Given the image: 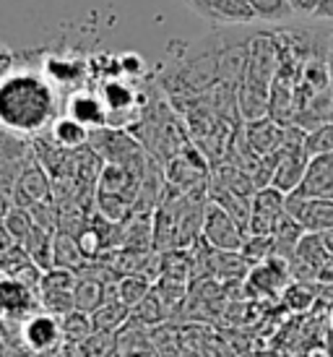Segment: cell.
<instances>
[{
  "label": "cell",
  "instance_id": "ac0fdd59",
  "mask_svg": "<svg viewBox=\"0 0 333 357\" xmlns=\"http://www.w3.org/2000/svg\"><path fill=\"white\" fill-rule=\"evenodd\" d=\"M164 318V303L157 298V292H148L146 300H141L133 310H130V321H138L144 326H151V324H159Z\"/></svg>",
  "mask_w": 333,
  "mask_h": 357
},
{
  "label": "cell",
  "instance_id": "d4e9b609",
  "mask_svg": "<svg viewBox=\"0 0 333 357\" xmlns=\"http://www.w3.org/2000/svg\"><path fill=\"white\" fill-rule=\"evenodd\" d=\"M323 240H325V248L331 250V256H333V229H328V232H323Z\"/></svg>",
  "mask_w": 333,
  "mask_h": 357
},
{
  "label": "cell",
  "instance_id": "30bf717a",
  "mask_svg": "<svg viewBox=\"0 0 333 357\" xmlns=\"http://www.w3.org/2000/svg\"><path fill=\"white\" fill-rule=\"evenodd\" d=\"M65 112H68V118L79 120L81 126H86V128H102L107 123L104 102H102V97L91 94V91H76V94H70Z\"/></svg>",
  "mask_w": 333,
  "mask_h": 357
},
{
  "label": "cell",
  "instance_id": "6da1fadb",
  "mask_svg": "<svg viewBox=\"0 0 333 357\" xmlns=\"http://www.w3.org/2000/svg\"><path fill=\"white\" fill-rule=\"evenodd\" d=\"M58 120V91L40 70L19 68L0 84V123L16 136H37Z\"/></svg>",
  "mask_w": 333,
  "mask_h": 357
},
{
  "label": "cell",
  "instance_id": "603a6c76",
  "mask_svg": "<svg viewBox=\"0 0 333 357\" xmlns=\"http://www.w3.org/2000/svg\"><path fill=\"white\" fill-rule=\"evenodd\" d=\"M315 19H318V21H331V24H333V0H320V3H318Z\"/></svg>",
  "mask_w": 333,
  "mask_h": 357
},
{
  "label": "cell",
  "instance_id": "8992f818",
  "mask_svg": "<svg viewBox=\"0 0 333 357\" xmlns=\"http://www.w3.org/2000/svg\"><path fill=\"white\" fill-rule=\"evenodd\" d=\"M286 211L289 217L300 222L304 232L323 235L333 229V199H304V196H286Z\"/></svg>",
  "mask_w": 333,
  "mask_h": 357
},
{
  "label": "cell",
  "instance_id": "d6986e66",
  "mask_svg": "<svg viewBox=\"0 0 333 357\" xmlns=\"http://www.w3.org/2000/svg\"><path fill=\"white\" fill-rule=\"evenodd\" d=\"M304 149L310 157H323V154H333V123H325V126H318L315 130L307 133L304 139Z\"/></svg>",
  "mask_w": 333,
  "mask_h": 357
},
{
  "label": "cell",
  "instance_id": "9a60e30c",
  "mask_svg": "<svg viewBox=\"0 0 333 357\" xmlns=\"http://www.w3.org/2000/svg\"><path fill=\"white\" fill-rule=\"evenodd\" d=\"M112 295L127 305L130 310L141 303V300L148 298V279L146 277H136V274H125L120 277L115 284H112Z\"/></svg>",
  "mask_w": 333,
  "mask_h": 357
},
{
  "label": "cell",
  "instance_id": "e0dca14e",
  "mask_svg": "<svg viewBox=\"0 0 333 357\" xmlns=\"http://www.w3.org/2000/svg\"><path fill=\"white\" fill-rule=\"evenodd\" d=\"M250 8H253L255 19L268 21V24H276V21H286L297 16L289 0H247Z\"/></svg>",
  "mask_w": 333,
  "mask_h": 357
},
{
  "label": "cell",
  "instance_id": "52a82bcc",
  "mask_svg": "<svg viewBox=\"0 0 333 357\" xmlns=\"http://www.w3.org/2000/svg\"><path fill=\"white\" fill-rule=\"evenodd\" d=\"M242 139L247 141V146L253 149V154L258 159L268 157L284 146L286 126L276 123L274 118H261L253 123H242Z\"/></svg>",
  "mask_w": 333,
  "mask_h": 357
},
{
  "label": "cell",
  "instance_id": "5bb4252c",
  "mask_svg": "<svg viewBox=\"0 0 333 357\" xmlns=\"http://www.w3.org/2000/svg\"><path fill=\"white\" fill-rule=\"evenodd\" d=\"M84 261H86V256L79 245V238H73L65 229L55 232V266L76 271L79 266H84Z\"/></svg>",
  "mask_w": 333,
  "mask_h": 357
},
{
  "label": "cell",
  "instance_id": "2e32d148",
  "mask_svg": "<svg viewBox=\"0 0 333 357\" xmlns=\"http://www.w3.org/2000/svg\"><path fill=\"white\" fill-rule=\"evenodd\" d=\"M63 334H65L68 344H86L88 339L97 334V328H94V321H91L88 313L73 310V313L63 318Z\"/></svg>",
  "mask_w": 333,
  "mask_h": 357
},
{
  "label": "cell",
  "instance_id": "8fae6325",
  "mask_svg": "<svg viewBox=\"0 0 333 357\" xmlns=\"http://www.w3.org/2000/svg\"><path fill=\"white\" fill-rule=\"evenodd\" d=\"M127 318H130V307L123 305V303L112 295V284H109V292H107L104 305L99 307L97 313L91 316V321H94V328H97V331H104V334H115V331H120V328L125 326Z\"/></svg>",
  "mask_w": 333,
  "mask_h": 357
},
{
  "label": "cell",
  "instance_id": "44dd1931",
  "mask_svg": "<svg viewBox=\"0 0 333 357\" xmlns=\"http://www.w3.org/2000/svg\"><path fill=\"white\" fill-rule=\"evenodd\" d=\"M292 3V8L297 16H313L315 19V10H318V3L320 0H289Z\"/></svg>",
  "mask_w": 333,
  "mask_h": 357
},
{
  "label": "cell",
  "instance_id": "7402d4cb",
  "mask_svg": "<svg viewBox=\"0 0 333 357\" xmlns=\"http://www.w3.org/2000/svg\"><path fill=\"white\" fill-rule=\"evenodd\" d=\"M318 284H325V287H333V256H328L320 271H318Z\"/></svg>",
  "mask_w": 333,
  "mask_h": 357
},
{
  "label": "cell",
  "instance_id": "7c38bea8",
  "mask_svg": "<svg viewBox=\"0 0 333 357\" xmlns=\"http://www.w3.org/2000/svg\"><path fill=\"white\" fill-rule=\"evenodd\" d=\"M107 287L104 282H99L94 277H79V284L73 289V298H76V310H84L88 316H94L99 307L104 305L107 300Z\"/></svg>",
  "mask_w": 333,
  "mask_h": 357
},
{
  "label": "cell",
  "instance_id": "484cf974",
  "mask_svg": "<svg viewBox=\"0 0 333 357\" xmlns=\"http://www.w3.org/2000/svg\"><path fill=\"white\" fill-rule=\"evenodd\" d=\"M331 326H333V313H331Z\"/></svg>",
  "mask_w": 333,
  "mask_h": 357
},
{
  "label": "cell",
  "instance_id": "cb8c5ba5",
  "mask_svg": "<svg viewBox=\"0 0 333 357\" xmlns=\"http://www.w3.org/2000/svg\"><path fill=\"white\" fill-rule=\"evenodd\" d=\"M328 73H331V94H333V31H331V47H328Z\"/></svg>",
  "mask_w": 333,
  "mask_h": 357
},
{
  "label": "cell",
  "instance_id": "ba28073f",
  "mask_svg": "<svg viewBox=\"0 0 333 357\" xmlns=\"http://www.w3.org/2000/svg\"><path fill=\"white\" fill-rule=\"evenodd\" d=\"M52 199V183H49L47 172L37 159H31L24 167L16 185V204L24 208L40 206V204H49Z\"/></svg>",
  "mask_w": 333,
  "mask_h": 357
},
{
  "label": "cell",
  "instance_id": "ffe728a7",
  "mask_svg": "<svg viewBox=\"0 0 333 357\" xmlns=\"http://www.w3.org/2000/svg\"><path fill=\"white\" fill-rule=\"evenodd\" d=\"M187 8L193 10L196 16H201V19H206L214 24V6H216V0H183Z\"/></svg>",
  "mask_w": 333,
  "mask_h": 357
},
{
  "label": "cell",
  "instance_id": "277c9868",
  "mask_svg": "<svg viewBox=\"0 0 333 357\" xmlns=\"http://www.w3.org/2000/svg\"><path fill=\"white\" fill-rule=\"evenodd\" d=\"M286 193L276 190L274 185L261 188L253 196V214L247 225V235H274L279 225L286 219Z\"/></svg>",
  "mask_w": 333,
  "mask_h": 357
},
{
  "label": "cell",
  "instance_id": "7a4b0ae2",
  "mask_svg": "<svg viewBox=\"0 0 333 357\" xmlns=\"http://www.w3.org/2000/svg\"><path fill=\"white\" fill-rule=\"evenodd\" d=\"M21 344L29 349L34 357H58L65 347L63 334V318L52 313H34L21 326Z\"/></svg>",
  "mask_w": 333,
  "mask_h": 357
},
{
  "label": "cell",
  "instance_id": "3957f363",
  "mask_svg": "<svg viewBox=\"0 0 333 357\" xmlns=\"http://www.w3.org/2000/svg\"><path fill=\"white\" fill-rule=\"evenodd\" d=\"M203 240L214 250H226V253H242L247 240V229L237 222L229 211L208 201L206 219H203Z\"/></svg>",
  "mask_w": 333,
  "mask_h": 357
},
{
  "label": "cell",
  "instance_id": "9c48e42d",
  "mask_svg": "<svg viewBox=\"0 0 333 357\" xmlns=\"http://www.w3.org/2000/svg\"><path fill=\"white\" fill-rule=\"evenodd\" d=\"M289 279L294 277H292V268H289V261H284V258L271 256L268 261L250 268L253 287L258 292H265V295H279L281 289L289 287Z\"/></svg>",
  "mask_w": 333,
  "mask_h": 357
},
{
  "label": "cell",
  "instance_id": "4fadbf2b",
  "mask_svg": "<svg viewBox=\"0 0 333 357\" xmlns=\"http://www.w3.org/2000/svg\"><path fill=\"white\" fill-rule=\"evenodd\" d=\"M49 133H52V141L58 146H63V149H79V146H84L91 139V130L86 126H81L79 120L68 118V115L55 120V126L49 128Z\"/></svg>",
  "mask_w": 333,
  "mask_h": 357
},
{
  "label": "cell",
  "instance_id": "5b68a950",
  "mask_svg": "<svg viewBox=\"0 0 333 357\" xmlns=\"http://www.w3.org/2000/svg\"><path fill=\"white\" fill-rule=\"evenodd\" d=\"M0 298H3V321L8 324H24L34 313H40V292L21 284L19 279L3 277L0 284Z\"/></svg>",
  "mask_w": 333,
  "mask_h": 357
}]
</instances>
